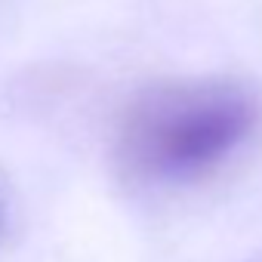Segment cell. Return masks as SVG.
I'll return each instance as SVG.
<instances>
[{
	"mask_svg": "<svg viewBox=\"0 0 262 262\" xmlns=\"http://www.w3.org/2000/svg\"><path fill=\"white\" fill-rule=\"evenodd\" d=\"M262 99L231 77L170 80L142 90L117 123V164L145 185H191L250 145Z\"/></svg>",
	"mask_w": 262,
	"mask_h": 262,
	"instance_id": "6da1fadb",
	"label": "cell"
}]
</instances>
